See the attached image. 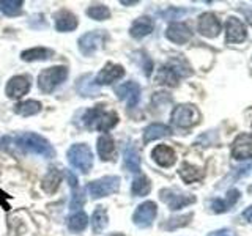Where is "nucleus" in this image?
Wrapping results in <instances>:
<instances>
[{"label": "nucleus", "mask_w": 252, "mask_h": 236, "mask_svg": "<svg viewBox=\"0 0 252 236\" xmlns=\"http://www.w3.org/2000/svg\"><path fill=\"white\" fill-rule=\"evenodd\" d=\"M125 76V68L122 65H115V63H107V65L102 68L96 79H94V84L98 85H109L112 82L120 81Z\"/></svg>", "instance_id": "13"}, {"label": "nucleus", "mask_w": 252, "mask_h": 236, "mask_svg": "<svg viewBox=\"0 0 252 236\" xmlns=\"http://www.w3.org/2000/svg\"><path fill=\"white\" fill-rule=\"evenodd\" d=\"M30 90V82L26 76H14L11 77L6 84V96L11 99H18L22 98L24 94H27Z\"/></svg>", "instance_id": "15"}, {"label": "nucleus", "mask_w": 252, "mask_h": 236, "mask_svg": "<svg viewBox=\"0 0 252 236\" xmlns=\"http://www.w3.org/2000/svg\"><path fill=\"white\" fill-rule=\"evenodd\" d=\"M158 214V208L155 202H144L139 205V208L136 209L132 216V222L140 228H147L153 224V220Z\"/></svg>", "instance_id": "9"}, {"label": "nucleus", "mask_w": 252, "mask_h": 236, "mask_svg": "<svg viewBox=\"0 0 252 236\" xmlns=\"http://www.w3.org/2000/svg\"><path fill=\"white\" fill-rule=\"evenodd\" d=\"M120 187V178L118 177H104L89 184V192L93 199H102L106 195H112Z\"/></svg>", "instance_id": "6"}, {"label": "nucleus", "mask_w": 252, "mask_h": 236, "mask_svg": "<svg viewBox=\"0 0 252 236\" xmlns=\"http://www.w3.org/2000/svg\"><path fill=\"white\" fill-rule=\"evenodd\" d=\"M114 236H123V235H114Z\"/></svg>", "instance_id": "44"}, {"label": "nucleus", "mask_w": 252, "mask_h": 236, "mask_svg": "<svg viewBox=\"0 0 252 236\" xmlns=\"http://www.w3.org/2000/svg\"><path fill=\"white\" fill-rule=\"evenodd\" d=\"M0 11L5 16H18L22 11V0H0Z\"/></svg>", "instance_id": "30"}, {"label": "nucleus", "mask_w": 252, "mask_h": 236, "mask_svg": "<svg viewBox=\"0 0 252 236\" xmlns=\"http://www.w3.org/2000/svg\"><path fill=\"white\" fill-rule=\"evenodd\" d=\"M200 121V112L194 104H180L172 112V123L178 128H192Z\"/></svg>", "instance_id": "5"}, {"label": "nucleus", "mask_w": 252, "mask_h": 236, "mask_svg": "<svg viewBox=\"0 0 252 236\" xmlns=\"http://www.w3.org/2000/svg\"><path fill=\"white\" fill-rule=\"evenodd\" d=\"M246 27L236 18H228L225 24V41L227 43H243L246 39Z\"/></svg>", "instance_id": "14"}, {"label": "nucleus", "mask_w": 252, "mask_h": 236, "mask_svg": "<svg viewBox=\"0 0 252 236\" xmlns=\"http://www.w3.org/2000/svg\"><path fill=\"white\" fill-rule=\"evenodd\" d=\"M109 224V216L104 206H96V209L93 211L92 216V225H93V232L94 233H101Z\"/></svg>", "instance_id": "26"}, {"label": "nucleus", "mask_w": 252, "mask_h": 236, "mask_svg": "<svg viewBox=\"0 0 252 236\" xmlns=\"http://www.w3.org/2000/svg\"><path fill=\"white\" fill-rule=\"evenodd\" d=\"M87 14L90 16L92 19L94 21H106L110 18V10L102 3H98V5H93L90 6L89 10H87Z\"/></svg>", "instance_id": "34"}, {"label": "nucleus", "mask_w": 252, "mask_h": 236, "mask_svg": "<svg viewBox=\"0 0 252 236\" xmlns=\"http://www.w3.org/2000/svg\"><path fill=\"white\" fill-rule=\"evenodd\" d=\"M68 161L82 173H89L93 167L92 149L85 144H76L68 149Z\"/></svg>", "instance_id": "4"}, {"label": "nucleus", "mask_w": 252, "mask_h": 236, "mask_svg": "<svg viewBox=\"0 0 252 236\" xmlns=\"http://www.w3.org/2000/svg\"><path fill=\"white\" fill-rule=\"evenodd\" d=\"M159 199L173 211L181 209V208L188 206V205L195 203L194 195L183 194V192L177 191V189H162V191L159 192Z\"/></svg>", "instance_id": "7"}, {"label": "nucleus", "mask_w": 252, "mask_h": 236, "mask_svg": "<svg viewBox=\"0 0 252 236\" xmlns=\"http://www.w3.org/2000/svg\"><path fill=\"white\" fill-rule=\"evenodd\" d=\"M6 200H8V195L2 191V189H0V206L8 211V209H10V205L6 203Z\"/></svg>", "instance_id": "38"}, {"label": "nucleus", "mask_w": 252, "mask_h": 236, "mask_svg": "<svg viewBox=\"0 0 252 236\" xmlns=\"http://www.w3.org/2000/svg\"><path fill=\"white\" fill-rule=\"evenodd\" d=\"M150 191H152V183L147 177H139L137 179L132 181V186H131V192L132 195L136 197H144L147 195Z\"/></svg>", "instance_id": "31"}, {"label": "nucleus", "mask_w": 252, "mask_h": 236, "mask_svg": "<svg viewBox=\"0 0 252 236\" xmlns=\"http://www.w3.org/2000/svg\"><path fill=\"white\" fill-rule=\"evenodd\" d=\"M98 156L101 157L102 161H109V159H114V154H115V144H114V139L112 136L109 134H102V136L98 139Z\"/></svg>", "instance_id": "19"}, {"label": "nucleus", "mask_w": 252, "mask_h": 236, "mask_svg": "<svg viewBox=\"0 0 252 236\" xmlns=\"http://www.w3.org/2000/svg\"><path fill=\"white\" fill-rule=\"evenodd\" d=\"M191 219H192V212H189V214H185V216L170 217L169 220H165L161 227L164 228V230H175V228L186 227L189 222H191Z\"/></svg>", "instance_id": "32"}, {"label": "nucleus", "mask_w": 252, "mask_h": 236, "mask_svg": "<svg viewBox=\"0 0 252 236\" xmlns=\"http://www.w3.org/2000/svg\"><path fill=\"white\" fill-rule=\"evenodd\" d=\"M178 173H180V177L183 178L185 183H195V181H200L203 178V172L189 162L181 164Z\"/></svg>", "instance_id": "23"}, {"label": "nucleus", "mask_w": 252, "mask_h": 236, "mask_svg": "<svg viewBox=\"0 0 252 236\" xmlns=\"http://www.w3.org/2000/svg\"><path fill=\"white\" fill-rule=\"evenodd\" d=\"M68 181H69V186L76 191V189H77V179H76V177L73 175V173H69V172H68Z\"/></svg>", "instance_id": "39"}, {"label": "nucleus", "mask_w": 252, "mask_h": 236, "mask_svg": "<svg viewBox=\"0 0 252 236\" xmlns=\"http://www.w3.org/2000/svg\"><path fill=\"white\" fill-rule=\"evenodd\" d=\"M120 3H122V5H136V3H137V0H122Z\"/></svg>", "instance_id": "41"}, {"label": "nucleus", "mask_w": 252, "mask_h": 236, "mask_svg": "<svg viewBox=\"0 0 252 236\" xmlns=\"http://www.w3.org/2000/svg\"><path fill=\"white\" fill-rule=\"evenodd\" d=\"M125 167L132 173L140 172V157L137 149L132 145H128L125 148Z\"/></svg>", "instance_id": "25"}, {"label": "nucleus", "mask_w": 252, "mask_h": 236, "mask_svg": "<svg viewBox=\"0 0 252 236\" xmlns=\"http://www.w3.org/2000/svg\"><path fill=\"white\" fill-rule=\"evenodd\" d=\"M153 29H155L153 19L147 18V16H142V18H139V19H136L132 22V26L129 29V33H131L132 38L140 39V38H144V36L152 33Z\"/></svg>", "instance_id": "18"}, {"label": "nucleus", "mask_w": 252, "mask_h": 236, "mask_svg": "<svg viewBox=\"0 0 252 236\" xmlns=\"http://www.w3.org/2000/svg\"><path fill=\"white\" fill-rule=\"evenodd\" d=\"M152 157L158 165H161V167H172L177 161L175 151L167 145H158L152 151Z\"/></svg>", "instance_id": "17"}, {"label": "nucleus", "mask_w": 252, "mask_h": 236, "mask_svg": "<svg viewBox=\"0 0 252 236\" xmlns=\"http://www.w3.org/2000/svg\"><path fill=\"white\" fill-rule=\"evenodd\" d=\"M199 33L207 36V38H215L220 31V22L216 18L215 13H203L199 18V24H197Z\"/></svg>", "instance_id": "11"}, {"label": "nucleus", "mask_w": 252, "mask_h": 236, "mask_svg": "<svg viewBox=\"0 0 252 236\" xmlns=\"http://www.w3.org/2000/svg\"><path fill=\"white\" fill-rule=\"evenodd\" d=\"M39 110H41V102L33 101V99L22 101V102H19V104L14 107V112L18 114V115H22V117L36 115Z\"/></svg>", "instance_id": "27"}, {"label": "nucleus", "mask_w": 252, "mask_h": 236, "mask_svg": "<svg viewBox=\"0 0 252 236\" xmlns=\"http://www.w3.org/2000/svg\"><path fill=\"white\" fill-rule=\"evenodd\" d=\"M68 77L66 66H51L41 71L38 76V87L43 93H52Z\"/></svg>", "instance_id": "3"}, {"label": "nucleus", "mask_w": 252, "mask_h": 236, "mask_svg": "<svg viewBox=\"0 0 252 236\" xmlns=\"http://www.w3.org/2000/svg\"><path fill=\"white\" fill-rule=\"evenodd\" d=\"M54 55L52 49H46V47H32L21 54V59L24 61H38V60H47Z\"/></svg>", "instance_id": "24"}, {"label": "nucleus", "mask_w": 252, "mask_h": 236, "mask_svg": "<svg viewBox=\"0 0 252 236\" xmlns=\"http://www.w3.org/2000/svg\"><path fill=\"white\" fill-rule=\"evenodd\" d=\"M249 22H251V26H252V16H251V19H249Z\"/></svg>", "instance_id": "43"}, {"label": "nucleus", "mask_w": 252, "mask_h": 236, "mask_svg": "<svg viewBox=\"0 0 252 236\" xmlns=\"http://www.w3.org/2000/svg\"><path fill=\"white\" fill-rule=\"evenodd\" d=\"M62 183V172L59 169H55V167H51L49 172L46 173V177L43 178V191L47 192V194H54L55 191L59 189Z\"/></svg>", "instance_id": "22"}, {"label": "nucleus", "mask_w": 252, "mask_h": 236, "mask_svg": "<svg viewBox=\"0 0 252 236\" xmlns=\"http://www.w3.org/2000/svg\"><path fill=\"white\" fill-rule=\"evenodd\" d=\"M84 203H85L84 195L76 189V191H74V195H73V200H71V209H79V208H82V206H84Z\"/></svg>", "instance_id": "36"}, {"label": "nucleus", "mask_w": 252, "mask_h": 236, "mask_svg": "<svg viewBox=\"0 0 252 236\" xmlns=\"http://www.w3.org/2000/svg\"><path fill=\"white\" fill-rule=\"evenodd\" d=\"M178 76L173 73V69L170 66H162L159 71H158V76H156V82L158 84H162V85H169V87H177L178 85Z\"/></svg>", "instance_id": "28"}, {"label": "nucleus", "mask_w": 252, "mask_h": 236, "mask_svg": "<svg viewBox=\"0 0 252 236\" xmlns=\"http://www.w3.org/2000/svg\"><path fill=\"white\" fill-rule=\"evenodd\" d=\"M87 225H89V217H87V214L82 211H77L76 214H73L68 220V228L74 233L85 230Z\"/></svg>", "instance_id": "29"}, {"label": "nucleus", "mask_w": 252, "mask_h": 236, "mask_svg": "<svg viewBox=\"0 0 252 236\" xmlns=\"http://www.w3.org/2000/svg\"><path fill=\"white\" fill-rule=\"evenodd\" d=\"M243 217L246 219L248 222H251V224H252V206H249V208L244 209V212H243Z\"/></svg>", "instance_id": "40"}, {"label": "nucleus", "mask_w": 252, "mask_h": 236, "mask_svg": "<svg viewBox=\"0 0 252 236\" xmlns=\"http://www.w3.org/2000/svg\"><path fill=\"white\" fill-rule=\"evenodd\" d=\"M118 123V115L114 110H104V106H98L92 110H87L84 115V126L87 129L107 132Z\"/></svg>", "instance_id": "2"}, {"label": "nucleus", "mask_w": 252, "mask_h": 236, "mask_svg": "<svg viewBox=\"0 0 252 236\" xmlns=\"http://www.w3.org/2000/svg\"><path fill=\"white\" fill-rule=\"evenodd\" d=\"M167 66H170L178 77H188L192 74L191 68L188 66V63L183 59H173L167 63Z\"/></svg>", "instance_id": "33"}, {"label": "nucleus", "mask_w": 252, "mask_h": 236, "mask_svg": "<svg viewBox=\"0 0 252 236\" xmlns=\"http://www.w3.org/2000/svg\"><path fill=\"white\" fill-rule=\"evenodd\" d=\"M208 236H236L233 230H228V228H222V230H218V232H213Z\"/></svg>", "instance_id": "37"}, {"label": "nucleus", "mask_w": 252, "mask_h": 236, "mask_svg": "<svg viewBox=\"0 0 252 236\" xmlns=\"http://www.w3.org/2000/svg\"><path fill=\"white\" fill-rule=\"evenodd\" d=\"M248 191H249V194H252V186H249V187H248Z\"/></svg>", "instance_id": "42"}, {"label": "nucleus", "mask_w": 252, "mask_h": 236, "mask_svg": "<svg viewBox=\"0 0 252 236\" xmlns=\"http://www.w3.org/2000/svg\"><path fill=\"white\" fill-rule=\"evenodd\" d=\"M172 134V129L169 126H165L162 123H153L145 128L144 131V142L148 144V142H153L156 139H162V137H167Z\"/></svg>", "instance_id": "21"}, {"label": "nucleus", "mask_w": 252, "mask_h": 236, "mask_svg": "<svg viewBox=\"0 0 252 236\" xmlns=\"http://www.w3.org/2000/svg\"><path fill=\"white\" fill-rule=\"evenodd\" d=\"M104 39L106 35L102 31H89V33L79 38V51L89 57V55L101 49L102 44H104Z\"/></svg>", "instance_id": "8"}, {"label": "nucleus", "mask_w": 252, "mask_h": 236, "mask_svg": "<svg viewBox=\"0 0 252 236\" xmlns=\"http://www.w3.org/2000/svg\"><path fill=\"white\" fill-rule=\"evenodd\" d=\"M165 36H167L172 43L175 44H186L189 39H191L192 33L186 24L181 22H173L167 27V31H165Z\"/></svg>", "instance_id": "16"}, {"label": "nucleus", "mask_w": 252, "mask_h": 236, "mask_svg": "<svg viewBox=\"0 0 252 236\" xmlns=\"http://www.w3.org/2000/svg\"><path fill=\"white\" fill-rule=\"evenodd\" d=\"M232 156L235 159H251L252 157V136L243 132L233 140L232 144Z\"/></svg>", "instance_id": "10"}, {"label": "nucleus", "mask_w": 252, "mask_h": 236, "mask_svg": "<svg viewBox=\"0 0 252 236\" xmlns=\"http://www.w3.org/2000/svg\"><path fill=\"white\" fill-rule=\"evenodd\" d=\"M77 27V18L66 10H62L55 14V29L59 31H71Z\"/></svg>", "instance_id": "20"}, {"label": "nucleus", "mask_w": 252, "mask_h": 236, "mask_svg": "<svg viewBox=\"0 0 252 236\" xmlns=\"http://www.w3.org/2000/svg\"><path fill=\"white\" fill-rule=\"evenodd\" d=\"M14 145L18 147L22 151L27 153H33V154H39L46 157V159H52L55 156V151L52 145L47 142L44 137H41L36 132H24L19 134V136L13 137Z\"/></svg>", "instance_id": "1"}, {"label": "nucleus", "mask_w": 252, "mask_h": 236, "mask_svg": "<svg viewBox=\"0 0 252 236\" xmlns=\"http://www.w3.org/2000/svg\"><path fill=\"white\" fill-rule=\"evenodd\" d=\"M115 93L118 99L128 101V107L132 109L137 106L140 99V87L136 82H125L122 85L115 87Z\"/></svg>", "instance_id": "12"}, {"label": "nucleus", "mask_w": 252, "mask_h": 236, "mask_svg": "<svg viewBox=\"0 0 252 236\" xmlns=\"http://www.w3.org/2000/svg\"><path fill=\"white\" fill-rule=\"evenodd\" d=\"M210 206H211V209L215 211V212H225V211H228V209L232 208L230 205L227 203V200H220V199L213 200L210 203Z\"/></svg>", "instance_id": "35"}]
</instances>
